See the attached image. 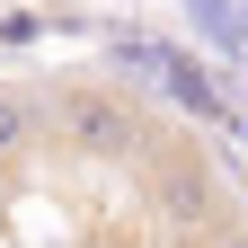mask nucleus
<instances>
[{
  "mask_svg": "<svg viewBox=\"0 0 248 248\" xmlns=\"http://www.w3.org/2000/svg\"><path fill=\"white\" fill-rule=\"evenodd\" d=\"M45 133L89 169H133V151L151 142V98L115 71H62L45 80Z\"/></svg>",
  "mask_w": 248,
  "mask_h": 248,
  "instance_id": "1",
  "label": "nucleus"
},
{
  "mask_svg": "<svg viewBox=\"0 0 248 248\" xmlns=\"http://www.w3.org/2000/svg\"><path fill=\"white\" fill-rule=\"evenodd\" d=\"M204 248H248V222H213V231H204Z\"/></svg>",
  "mask_w": 248,
  "mask_h": 248,
  "instance_id": "6",
  "label": "nucleus"
},
{
  "mask_svg": "<svg viewBox=\"0 0 248 248\" xmlns=\"http://www.w3.org/2000/svg\"><path fill=\"white\" fill-rule=\"evenodd\" d=\"M160 98H177L186 115H204V124H213V115H231V107H222V89L204 80V62H195V53H177V45H169V71H160Z\"/></svg>",
  "mask_w": 248,
  "mask_h": 248,
  "instance_id": "3",
  "label": "nucleus"
},
{
  "mask_svg": "<svg viewBox=\"0 0 248 248\" xmlns=\"http://www.w3.org/2000/svg\"><path fill=\"white\" fill-rule=\"evenodd\" d=\"M133 186H142V213H151L169 239H204L213 222H231L213 160H204L186 133H169V124H151V142L133 151Z\"/></svg>",
  "mask_w": 248,
  "mask_h": 248,
  "instance_id": "2",
  "label": "nucleus"
},
{
  "mask_svg": "<svg viewBox=\"0 0 248 248\" xmlns=\"http://www.w3.org/2000/svg\"><path fill=\"white\" fill-rule=\"evenodd\" d=\"M27 36H45V18H27V9H9V18H0V45H27Z\"/></svg>",
  "mask_w": 248,
  "mask_h": 248,
  "instance_id": "5",
  "label": "nucleus"
},
{
  "mask_svg": "<svg viewBox=\"0 0 248 248\" xmlns=\"http://www.w3.org/2000/svg\"><path fill=\"white\" fill-rule=\"evenodd\" d=\"M239 45H248V9H239Z\"/></svg>",
  "mask_w": 248,
  "mask_h": 248,
  "instance_id": "7",
  "label": "nucleus"
},
{
  "mask_svg": "<svg viewBox=\"0 0 248 248\" xmlns=\"http://www.w3.org/2000/svg\"><path fill=\"white\" fill-rule=\"evenodd\" d=\"M45 133V89H0V160H18Z\"/></svg>",
  "mask_w": 248,
  "mask_h": 248,
  "instance_id": "4",
  "label": "nucleus"
}]
</instances>
